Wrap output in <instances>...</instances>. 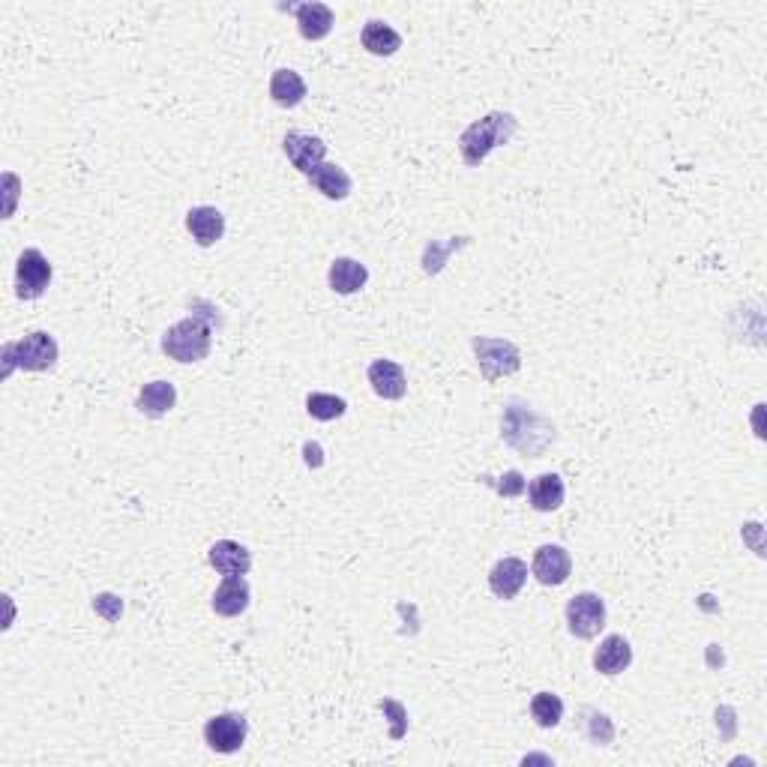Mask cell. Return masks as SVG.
Instances as JSON below:
<instances>
[{
    "label": "cell",
    "mask_w": 767,
    "mask_h": 767,
    "mask_svg": "<svg viewBox=\"0 0 767 767\" xmlns=\"http://www.w3.org/2000/svg\"><path fill=\"white\" fill-rule=\"evenodd\" d=\"M501 435L519 453L540 459L546 453V447L555 441V426L546 417H540L531 405H522L519 399H510V405L504 411Z\"/></svg>",
    "instance_id": "6da1fadb"
},
{
    "label": "cell",
    "mask_w": 767,
    "mask_h": 767,
    "mask_svg": "<svg viewBox=\"0 0 767 767\" xmlns=\"http://www.w3.org/2000/svg\"><path fill=\"white\" fill-rule=\"evenodd\" d=\"M519 129V120L510 111H492L483 120H474L462 135H459V153L465 159V165L477 168L486 162V156L507 144Z\"/></svg>",
    "instance_id": "7a4b0ae2"
},
{
    "label": "cell",
    "mask_w": 767,
    "mask_h": 767,
    "mask_svg": "<svg viewBox=\"0 0 767 767\" xmlns=\"http://www.w3.org/2000/svg\"><path fill=\"white\" fill-rule=\"evenodd\" d=\"M210 345H213L210 324L204 318H198V315L177 321L162 336V351L171 360H177V363H198V360H204L210 354Z\"/></svg>",
    "instance_id": "3957f363"
},
{
    "label": "cell",
    "mask_w": 767,
    "mask_h": 767,
    "mask_svg": "<svg viewBox=\"0 0 767 767\" xmlns=\"http://www.w3.org/2000/svg\"><path fill=\"white\" fill-rule=\"evenodd\" d=\"M57 363V342L54 336L36 330V333H27L24 339L18 342H6L3 345V366H6V375L12 369H27V372H48L54 369Z\"/></svg>",
    "instance_id": "277c9868"
},
{
    "label": "cell",
    "mask_w": 767,
    "mask_h": 767,
    "mask_svg": "<svg viewBox=\"0 0 767 767\" xmlns=\"http://www.w3.org/2000/svg\"><path fill=\"white\" fill-rule=\"evenodd\" d=\"M474 354H477V363H480V372L486 381H498L504 375H513L519 372L522 366V354L513 342L507 339H486V336H477L474 342Z\"/></svg>",
    "instance_id": "5b68a950"
},
{
    "label": "cell",
    "mask_w": 767,
    "mask_h": 767,
    "mask_svg": "<svg viewBox=\"0 0 767 767\" xmlns=\"http://www.w3.org/2000/svg\"><path fill=\"white\" fill-rule=\"evenodd\" d=\"M564 615H567V627L576 639H594L606 627V603L591 591L570 597Z\"/></svg>",
    "instance_id": "8992f818"
},
{
    "label": "cell",
    "mask_w": 767,
    "mask_h": 767,
    "mask_svg": "<svg viewBox=\"0 0 767 767\" xmlns=\"http://www.w3.org/2000/svg\"><path fill=\"white\" fill-rule=\"evenodd\" d=\"M51 282V264L39 249H24L15 264V294L21 300H36Z\"/></svg>",
    "instance_id": "52a82bcc"
},
{
    "label": "cell",
    "mask_w": 767,
    "mask_h": 767,
    "mask_svg": "<svg viewBox=\"0 0 767 767\" xmlns=\"http://www.w3.org/2000/svg\"><path fill=\"white\" fill-rule=\"evenodd\" d=\"M246 735H249V723L243 714H219L213 720H207L204 726V741L213 753H222V756H231L237 753L243 744H246Z\"/></svg>",
    "instance_id": "ba28073f"
},
{
    "label": "cell",
    "mask_w": 767,
    "mask_h": 767,
    "mask_svg": "<svg viewBox=\"0 0 767 767\" xmlns=\"http://www.w3.org/2000/svg\"><path fill=\"white\" fill-rule=\"evenodd\" d=\"M531 573L540 585L546 588H558L570 579L573 573V558L564 546H555V543H546L534 552V564H531Z\"/></svg>",
    "instance_id": "9c48e42d"
},
{
    "label": "cell",
    "mask_w": 767,
    "mask_h": 767,
    "mask_svg": "<svg viewBox=\"0 0 767 767\" xmlns=\"http://www.w3.org/2000/svg\"><path fill=\"white\" fill-rule=\"evenodd\" d=\"M282 150L291 159V165L306 177L318 165H324V156H327V144L318 135H306V132H288L282 141Z\"/></svg>",
    "instance_id": "30bf717a"
},
{
    "label": "cell",
    "mask_w": 767,
    "mask_h": 767,
    "mask_svg": "<svg viewBox=\"0 0 767 767\" xmlns=\"http://www.w3.org/2000/svg\"><path fill=\"white\" fill-rule=\"evenodd\" d=\"M207 561L216 573L222 576H246L252 570V552L234 540H219L210 546Z\"/></svg>",
    "instance_id": "8fae6325"
},
{
    "label": "cell",
    "mask_w": 767,
    "mask_h": 767,
    "mask_svg": "<svg viewBox=\"0 0 767 767\" xmlns=\"http://www.w3.org/2000/svg\"><path fill=\"white\" fill-rule=\"evenodd\" d=\"M528 582V564L522 558H501L489 573V588L501 600H513Z\"/></svg>",
    "instance_id": "7c38bea8"
},
{
    "label": "cell",
    "mask_w": 767,
    "mask_h": 767,
    "mask_svg": "<svg viewBox=\"0 0 767 767\" xmlns=\"http://www.w3.org/2000/svg\"><path fill=\"white\" fill-rule=\"evenodd\" d=\"M369 384H372V390L381 396V399H390V402H396V399H402L405 396V390H408V378H405V369L399 366V363H393V360H372V366H369Z\"/></svg>",
    "instance_id": "4fadbf2b"
},
{
    "label": "cell",
    "mask_w": 767,
    "mask_h": 767,
    "mask_svg": "<svg viewBox=\"0 0 767 767\" xmlns=\"http://www.w3.org/2000/svg\"><path fill=\"white\" fill-rule=\"evenodd\" d=\"M249 597H252V591H249L243 576H225V582L216 588L210 606L222 618H237V615H243L249 609Z\"/></svg>",
    "instance_id": "5bb4252c"
},
{
    "label": "cell",
    "mask_w": 767,
    "mask_h": 767,
    "mask_svg": "<svg viewBox=\"0 0 767 767\" xmlns=\"http://www.w3.org/2000/svg\"><path fill=\"white\" fill-rule=\"evenodd\" d=\"M186 228H189V234L195 237L198 246H213L225 234V216L216 207L201 204V207H192L186 213Z\"/></svg>",
    "instance_id": "9a60e30c"
},
{
    "label": "cell",
    "mask_w": 767,
    "mask_h": 767,
    "mask_svg": "<svg viewBox=\"0 0 767 767\" xmlns=\"http://www.w3.org/2000/svg\"><path fill=\"white\" fill-rule=\"evenodd\" d=\"M630 663H633V648L624 636H606L603 645L594 654V669L600 675H609V678L630 669Z\"/></svg>",
    "instance_id": "2e32d148"
},
{
    "label": "cell",
    "mask_w": 767,
    "mask_h": 767,
    "mask_svg": "<svg viewBox=\"0 0 767 767\" xmlns=\"http://www.w3.org/2000/svg\"><path fill=\"white\" fill-rule=\"evenodd\" d=\"M309 183H312L324 198H330V201H345V198L351 195V189H354L351 174H348L345 168L333 165V162L318 165V168L309 174Z\"/></svg>",
    "instance_id": "e0dca14e"
},
{
    "label": "cell",
    "mask_w": 767,
    "mask_h": 767,
    "mask_svg": "<svg viewBox=\"0 0 767 767\" xmlns=\"http://www.w3.org/2000/svg\"><path fill=\"white\" fill-rule=\"evenodd\" d=\"M294 15H297V27H300V36L303 39H324L330 30H333V9L327 3H300L294 6Z\"/></svg>",
    "instance_id": "ac0fdd59"
},
{
    "label": "cell",
    "mask_w": 767,
    "mask_h": 767,
    "mask_svg": "<svg viewBox=\"0 0 767 767\" xmlns=\"http://www.w3.org/2000/svg\"><path fill=\"white\" fill-rule=\"evenodd\" d=\"M174 402H177V390H174L171 381H150V384L141 387L135 408H138L144 417L159 420V417H165V414L174 408Z\"/></svg>",
    "instance_id": "d6986e66"
},
{
    "label": "cell",
    "mask_w": 767,
    "mask_h": 767,
    "mask_svg": "<svg viewBox=\"0 0 767 767\" xmlns=\"http://www.w3.org/2000/svg\"><path fill=\"white\" fill-rule=\"evenodd\" d=\"M327 282L336 294H357L369 282V270H366V264H360L354 258H336L330 264Z\"/></svg>",
    "instance_id": "ffe728a7"
},
{
    "label": "cell",
    "mask_w": 767,
    "mask_h": 767,
    "mask_svg": "<svg viewBox=\"0 0 767 767\" xmlns=\"http://www.w3.org/2000/svg\"><path fill=\"white\" fill-rule=\"evenodd\" d=\"M564 495H567V486L558 474H540L528 486V498L537 513H555L564 504Z\"/></svg>",
    "instance_id": "44dd1931"
},
{
    "label": "cell",
    "mask_w": 767,
    "mask_h": 767,
    "mask_svg": "<svg viewBox=\"0 0 767 767\" xmlns=\"http://www.w3.org/2000/svg\"><path fill=\"white\" fill-rule=\"evenodd\" d=\"M360 42H363V48H366L369 54H375V57H390V54H396V51L402 48V36H399L387 21H378V18H372V21L363 24Z\"/></svg>",
    "instance_id": "7402d4cb"
},
{
    "label": "cell",
    "mask_w": 767,
    "mask_h": 767,
    "mask_svg": "<svg viewBox=\"0 0 767 767\" xmlns=\"http://www.w3.org/2000/svg\"><path fill=\"white\" fill-rule=\"evenodd\" d=\"M270 96L279 108H294L306 99V81L294 69H276L270 78Z\"/></svg>",
    "instance_id": "603a6c76"
},
{
    "label": "cell",
    "mask_w": 767,
    "mask_h": 767,
    "mask_svg": "<svg viewBox=\"0 0 767 767\" xmlns=\"http://www.w3.org/2000/svg\"><path fill=\"white\" fill-rule=\"evenodd\" d=\"M531 717L540 729H555L564 717V702L555 693H537L531 699Z\"/></svg>",
    "instance_id": "cb8c5ba5"
},
{
    "label": "cell",
    "mask_w": 767,
    "mask_h": 767,
    "mask_svg": "<svg viewBox=\"0 0 767 767\" xmlns=\"http://www.w3.org/2000/svg\"><path fill=\"white\" fill-rule=\"evenodd\" d=\"M306 411H309V417L327 423V420H339L348 411V402L342 396H333V393H309L306 396Z\"/></svg>",
    "instance_id": "d4e9b609"
},
{
    "label": "cell",
    "mask_w": 767,
    "mask_h": 767,
    "mask_svg": "<svg viewBox=\"0 0 767 767\" xmlns=\"http://www.w3.org/2000/svg\"><path fill=\"white\" fill-rule=\"evenodd\" d=\"M378 708L393 720V729H390V735H393V741H399V738H405V732H408V714H405V708L399 705V702H393V699H384V702H378Z\"/></svg>",
    "instance_id": "484cf974"
},
{
    "label": "cell",
    "mask_w": 767,
    "mask_h": 767,
    "mask_svg": "<svg viewBox=\"0 0 767 767\" xmlns=\"http://www.w3.org/2000/svg\"><path fill=\"white\" fill-rule=\"evenodd\" d=\"M495 489H498L504 498H516V495L525 492V477H522L519 471H507V474L501 477V483H495Z\"/></svg>",
    "instance_id": "4316f807"
},
{
    "label": "cell",
    "mask_w": 767,
    "mask_h": 767,
    "mask_svg": "<svg viewBox=\"0 0 767 767\" xmlns=\"http://www.w3.org/2000/svg\"><path fill=\"white\" fill-rule=\"evenodd\" d=\"M93 609H96L105 621H117V618H120V612H123V603H120L114 594H99V597H96V603H93Z\"/></svg>",
    "instance_id": "83f0119b"
},
{
    "label": "cell",
    "mask_w": 767,
    "mask_h": 767,
    "mask_svg": "<svg viewBox=\"0 0 767 767\" xmlns=\"http://www.w3.org/2000/svg\"><path fill=\"white\" fill-rule=\"evenodd\" d=\"M303 453H306V462H309V465H315V468L321 465V447H318V444L309 441V444L303 447Z\"/></svg>",
    "instance_id": "f1b7e54d"
}]
</instances>
